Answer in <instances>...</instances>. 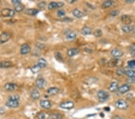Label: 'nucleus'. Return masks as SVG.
<instances>
[{
    "instance_id": "1",
    "label": "nucleus",
    "mask_w": 135,
    "mask_h": 119,
    "mask_svg": "<svg viewBox=\"0 0 135 119\" xmlns=\"http://www.w3.org/2000/svg\"><path fill=\"white\" fill-rule=\"evenodd\" d=\"M19 97L18 95H13V96H9L7 101L5 103V105L9 108H15L18 107L19 105Z\"/></svg>"
},
{
    "instance_id": "2",
    "label": "nucleus",
    "mask_w": 135,
    "mask_h": 119,
    "mask_svg": "<svg viewBox=\"0 0 135 119\" xmlns=\"http://www.w3.org/2000/svg\"><path fill=\"white\" fill-rule=\"evenodd\" d=\"M97 98L101 102H104L106 101L109 98V94L106 91L100 90L97 92Z\"/></svg>"
},
{
    "instance_id": "3",
    "label": "nucleus",
    "mask_w": 135,
    "mask_h": 119,
    "mask_svg": "<svg viewBox=\"0 0 135 119\" xmlns=\"http://www.w3.org/2000/svg\"><path fill=\"white\" fill-rule=\"evenodd\" d=\"M115 106L119 110H126L129 107V104L125 100L119 99L115 103Z\"/></svg>"
},
{
    "instance_id": "4",
    "label": "nucleus",
    "mask_w": 135,
    "mask_h": 119,
    "mask_svg": "<svg viewBox=\"0 0 135 119\" xmlns=\"http://www.w3.org/2000/svg\"><path fill=\"white\" fill-rule=\"evenodd\" d=\"M12 2L13 4L14 5V8L16 12H22L23 9H24V6H23L22 2L19 0H12Z\"/></svg>"
},
{
    "instance_id": "5",
    "label": "nucleus",
    "mask_w": 135,
    "mask_h": 119,
    "mask_svg": "<svg viewBox=\"0 0 135 119\" xmlns=\"http://www.w3.org/2000/svg\"><path fill=\"white\" fill-rule=\"evenodd\" d=\"M1 15L4 17H13L15 15V11L10 9H4L1 10Z\"/></svg>"
},
{
    "instance_id": "6",
    "label": "nucleus",
    "mask_w": 135,
    "mask_h": 119,
    "mask_svg": "<svg viewBox=\"0 0 135 119\" xmlns=\"http://www.w3.org/2000/svg\"><path fill=\"white\" fill-rule=\"evenodd\" d=\"M60 106L61 108L66 110H71L74 107V103L72 101H66L60 103Z\"/></svg>"
},
{
    "instance_id": "7",
    "label": "nucleus",
    "mask_w": 135,
    "mask_h": 119,
    "mask_svg": "<svg viewBox=\"0 0 135 119\" xmlns=\"http://www.w3.org/2000/svg\"><path fill=\"white\" fill-rule=\"evenodd\" d=\"M5 89L9 92H13L17 88V85L15 83L7 82L4 85Z\"/></svg>"
},
{
    "instance_id": "8",
    "label": "nucleus",
    "mask_w": 135,
    "mask_h": 119,
    "mask_svg": "<svg viewBox=\"0 0 135 119\" xmlns=\"http://www.w3.org/2000/svg\"><path fill=\"white\" fill-rule=\"evenodd\" d=\"M64 4L63 2H51L48 5V9L49 10H53L57 9V8H60L62 7L63 6H64Z\"/></svg>"
},
{
    "instance_id": "9",
    "label": "nucleus",
    "mask_w": 135,
    "mask_h": 119,
    "mask_svg": "<svg viewBox=\"0 0 135 119\" xmlns=\"http://www.w3.org/2000/svg\"><path fill=\"white\" fill-rule=\"evenodd\" d=\"M30 51H31V48H30V45L27 43H24L21 46L20 52L22 55H25L28 54Z\"/></svg>"
},
{
    "instance_id": "10",
    "label": "nucleus",
    "mask_w": 135,
    "mask_h": 119,
    "mask_svg": "<svg viewBox=\"0 0 135 119\" xmlns=\"http://www.w3.org/2000/svg\"><path fill=\"white\" fill-rule=\"evenodd\" d=\"M10 35L9 33L4 32L0 35V43L2 44L7 42L10 39Z\"/></svg>"
},
{
    "instance_id": "11",
    "label": "nucleus",
    "mask_w": 135,
    "mask_h": 119,
    "mask_svg": "<svg viewBox=\"0 0 135 119\" xmlns=\"http://www.w3.org/2000/svg\"><path fill=\"white\" fill-rule=\"evenodd\" d=\"M130 89V85H128V84H124V85H121V87H119L118 91L119 94L120 95H122V94H124L128 92Z\"/></svg>"
},
{
    "instance_id": "12",
    "label": "nucleus",
    "mask_w": 135,
    "mask_h": 119,
    "mask_svg": "<svg viewBox=\"0 0 135 119\" xmlns=\"http://www.w3.org/2000/svg\"><path fill=\"white\" fill-rule=\"evenodd\" d=\"M80 52V50L78 48H70L69 49H68L67 51V55L70 57H74L75 55L79 54Z\"/></svg>"
},
{
    "instance_id": "13",
    "label": "nucleus",
    "mask_w": 135,
    "mask_h": 119,
    "mask_svg": "<svg viewBox=\"0 0 135 119\" xmlns=\"http://www.w3.org/2000/svg\"><path fill=\"white\" fill-rule=\"evenodd\" d=\"M121 21L124 25H129L132 23V19L128 15H123L121 16Z\"/></svg>"
},
{
    "instance_id": "14",
    "label": "nucleus",
    "mask_w": 135,
    "mask_h": 119,
    "mask_svg": "<svg viewBox=\"0 0 135 119\" xmlns=\"http://www.w3.org/2000/svg\"><path fill=\"white\" fill-rule=\"evenodd\" d=\"M111 55L114 57V58H119L121 57L124 54V52L122 51L119 50L118 49H113L111 51Z\"/></svg>"
},
{
    "instance_id": "15",
    "label": "nucleus",
    "mask_w": 135,
    "mask_h": 119,
    "mask_svg": "<svg viewBox=\"0 0 135 119\" xmlns=\"http://www.w3.org/2000/svg\"><path fill=\"white\" fill-rule=\"evenodd\" d=\"M35 85L38 88H43L46 85V81L43 78H38L35 81Z\"/></svg>"
},
{
    "instance_id": "16",
    "label": "nucleus",
    "mask_w": 135,
    "mask_h": 119,
    "mask_svg": "<svg viewBox=\"0 0 135 119\" xmlns=\"http://www.w3.org/2000/svg\"><path fill=\"white\" fill-rule=\"evenodd\" d=\"M120 63L121 61L119 59L117 58H114L109 61L108 65L109 67H116V66H118Z\"/></svg>"
},
{
    "instance_id": "17",
    "label": "nucleus",
    "mask_w": 135,
    "mask_h": 119,
    "mask_svg": "<svg viewBox=\"0 0 135 119\" xmlns=\"http://www.w3.org/2000/svg\"><path fill=\"white\" fill-rule=\"evenodd\" d=\"M59 89L57 87H52L49 88V89H48L47 90V94L49 96H53V95H55L56 94H58L59 93Z\"/></svg>"
},
{
    "instance_id": "18",
    "label": "nucleus",
    "mask_w": 135,
    "mask_h": 119,
    "mask_svg": "<svg viewBox=\"0 0 135 119\" xmlns=\"http://www.w3.org/2000/svg\"><path fill=\"white\" fill-rule=\"evenodd\" d=\"M76 33L75 31H71L67 33V34L66 35V38H67V40L71 41H73L74 40H75V39L76 38Z\"/></svg>"
},
{
    "instance_id": "19",
    "label": "nucleus",
    "mask_w": 135,
    "mask_h": 119,
    "mask_svg": "<svg viewBox=\"0 0 135 119\" xmlns=\"http://www.w3.org/2000/svg\"><path fill=\"white\" fill-rule=\"evenodd\" d=\"M40 105L45 109H49L51 107V103L50 101L48 100H42L40 102Z\"/></svg>"
},
{
    "instance_id": "20",
    "label": "nucleus",
    "mask_w": 135,
    "mask_h": 119,
    "mask_svg": "<svg viewBox=\"0 0 135 119\" xmlns=\"http://www.w3.org/2000/svg\"><path fill=\"white\" fill-rule=\"evenodd\" d=\"M119 88V85H118V83L117 82H112L110 84L109 87V90L110 92H116Z\"/></svg>"
},
{
    "instance_id": "21",
    "label": "nucleus",
    "mask_w": 135,
    "mask_h": 119,
    "mask_svg": "<svg viewBox=\"0 0 135 119\" xmlns=\"http://www.w3.org/2000/svg\"><path fill=\"white\" fill-rule=\"evenodd\" d=\"M31 97L34 100H37L40 97V93L37 89H34L31 93Z\"/></svg>"
},
{
    "instance_id": "22",
    "label": "nucleus",
    "mask_w": 135,
    "mask_h": 119,
    "mask_svg": "<svg viewBox=\"0 0 135 119\" xmlns=\"http://www.w3.org/2000/svg\"><path fill=\"white\" fill-rule=\"evenodd\" d=\"M13 64L11 61H4L0 62V68H9L12 67Z\"/></svg>"
},
{
    "instance_id": "23",
    "label": "nucleus",
    "mask_w": 135,
    "mask_h": 119,
    "mask_svg": "<svg viewBox=\"0 0 135 119\" xmlns=\"http://www.w3.org/2000/svg\"><path fill=\"white\" fill-rule=\"evenodd\" d=\"M114 3H115L114 1H111V0L106 1L103 2V4H101V7L103 8V9H107V8H109L111 7H112L114 4Z\"/></svg>"
},
{
    "instance_id": "24",
    "label": "nucleus",
    "mask_w": 135,
    "mask_h": 119,
    "mask_svg": "<svg viewBox=\"0 0 135 119\" xmlns=\"http://www.w3.org/2000/svg\"><path fill=\"white\" fill-rule=\"evenodd\" d=\"M135 30V27L133 25H124L122 27V30L124 33H130Z\"/></svg>"
},
{
    "instance_id": "25",
    "label": "nucleus",
    "mask_w": 135,
    "mask_h": 119,
    "mask_svg": "<svg viewBox=\"0 0 135 119\" xmlns=\"http://www.w3.org/2000/svg\"><path fill=\"white\" fill-rule=\"evenodd\" d=\"M81 33L84 36L90 35L92 33V30L88 27H84L81 30Z\"/></svg>"
},
{
    "instance_id": "26",
    "label": "nucleus",
    "mask_w": 135,
    "mask_h": 119,
    "mask_svg": "<svg viewBox=\"0 0 135 119\" xmlns=\"http://www.w3.org/2000/svg\"><path fill=\"white\" fill-rule=\"evenodd\" d=\"M47 63L46 60L45 59H43V58H40L38 60V62H37V65L40 66L41 67V69L42 68H45V67H46Z\"/></svg>"
},
{
    "instance_id": "27",
    "label": "nucleus",
    "mask_w": 135,
    "mask_h": 119,
    "mask_svg": "<svg viewBox=\"0 0 135 119\" xmlns=\"http://www.w3.org/2000/svg\"><path fill=\"white\" fill-rule=\"evenodd\" d=\"M38 119H51V115L45 112H41L38 114Z\"/></svg>"
},
{
    "instance_id": "28",
    "label": "nucleus",
    "mask_w": 135,
    "mask_h": 119,
    "mask_svg": "<svg viewBox=\"0 0 135 119\" xmlns=\"http://www.w3.org/2000/svg\"><path fill=\"white\" fill-rule=\"evenodd\" d=\"M73 16L77 18H82L84 16L83 13L81 10H79V9H77L73 10Z\"/></svg>"
},
{
    "instance_id": "29",
    "label": "nucleus",
    "mask_w": 135,
    "mask_h": 119,
    "mask_svg": "<svg viewBox=\"0 0 135 119\" xmlns=\"http://www.w3.org/2000/svg\"><path fill=\"white\" fill-rule=\"evenodd\" d=\"M39 10H38L37 9H27L26 10V13L28 15H31V16H35L36 15H37Z\"/></svg>"
},
{
    "instance_id": "30",
    "label": "nucleus",
    "mask_w": 135,
    "mask_h": 119,
    "mask_svg": "<svg viewBox=\"0 0 135 119\" xmlns=\"http://www.w3.org/2000/svg\"><path fill=\"white\" fill-rule=\"evenodd\" d=\"M126 75L129 78H135V70H127L126 71Z\"/></svg>"
},
{
    "instance_id": "31",
    "label": "nucleus",
    "mask_w": 135,
    "mask_h": 119,
    "mask_svg": "<svg viewBox=\"0 0 135 119\" xmlns=\"http://www.w3.org/2000/svg\"><path fill=\"white\" fill-rule=\"evenodd\" d=\"M41 69H41V67H40V66L37 64L35 65V66H33V67H31V70L33 73H38V72L40 71Z\"/></svg>"
},
{
    "instance_id": "32",
    "label": "nucleus",
    "mask_w": 135,
    "mask_h": 119,
    "mask_svg": "<svg viewBox=\"0 0 135 119\" xmlns=\"http://www.w3.org/2000/svg\"><path fill=\"white\" fill-rule=\"evenodd\" d=\"M63 115L60 113H54L51 115V119H62Z\"/></svg>"
},
{
    "instance_id": "33",
    "label": "nucleus",
    "mask_w": 135,
    "mask_h": 119,
    "mask_svg": "<svg viewBox=\"0 0 135 119\" xmlns=\"http://www.w3.org/2000/svg\"><path fill=\"white\" fill-rule=\"evenodd\" d=\"M116 73L117 75L118 76H122L124 74H126V70L122 67H119V68L117 69Z\"/></svg>"
},
{
    "instance_id": "34",
    "label": "nucleus",
    "mask_w": 135,
    "mask_h": 119,
    "mask_svg": "<svg viewBox=\"0 0 135 119\" xmlns=\"http://www.w3.org/2000/svg\"><path fill=\"white\" fill-rule=\"evenodd\" d=\"M55 57L56 60H58V61H63V57L60 52H56L55 53Z\"/></svg>"
},
{
    "instance_id": "35",
    "label": "nucleus",
    "mask_w": 135,
    "mask_h": 119,
    "mask_svg": "<svg viewBox=\"0 0 135 119\" xmlns=\"http://www.w3.org/2000/svg\"><path fill=\"white\" fill-rule=\"evenodd\" d=\"M102 31H101L100 29H97V30H95V31L94 32V35L97 37H100L102 36Z\"/></svg>"
},
{
    "instance_id": "36",
    "label": "nucleus",
    "mask_w": 135,
    "mask_h": 119,
    "mask_svg": "<svg viewBox=\"0 0 135 119\" xmlns=\"http://www.w3.org/2000/svg\"><path fill=\"white\" fill-rule=\"evenodd\" d=\"M128 66L130 68L135 69V60H132L128 61Z\"/></svg>"
},
{
    "instance_id": "37",
    "label": "nucleus",
    "mask_w": 135,
    "mask_h": 119,
    "mask_svg": "<svg viewBox=\"0 0 135 119\" xmlns=\"http://www.w3.org/2000/svg\"><path fill=\"white\" fill-rule=\"evenodd\" d=\"M57 15L59 17H63L66 15V12L63 10H58L57 11Z\"/></svg>"
},
{
    "instance_id": "38",
    "label": "nucleus",
    "mask_w": 135,
    "mask_h": 119,
    "mask_svg": "<svg viewBox=\"0 0 135 119\" xmlns=\"http://www.w3.org/2000/svg\"><path fill=\"white\" fill-rule=\"evenodd\" d=\"M119 10H113L111 11V13H110V14H111V15L112 16H118V15H119Z\"/></svg>"
},
{
    "instance_id": "39",
    "label": "nucleus",
    "mask_w": 135,
    "mask_h": 119,
    "mask_svg": "<svg viewBox=\"0 0 135 119\" xmlns=\"http://www.w3.org/2000/svg\"><path fill=\"white\" fill-rule=\"evenodd\" d=\"M46 2H44V1L40 2V3L38 4V7H39L40 9H43V8H45V7H46Z\"/></svg>"
},
{
    "instance_id": "40",
    "label": "nucleus",
    "mask_w": 135,
    "mask_h": 119,
    "mask_svg": "<svg viewBox=\"0 0 135 119\" xmlns=\"http://www.w3.org/2000/svg\"><path fill=\"white\" fill-rule=\"evenodd\" d=\"M36 46L38 48H39V49H44V48H45V45H44V44H43V43H37L36 44Z\"/></svg>"
},
{
    "instance_id": "41",
    "label": "nucleus",
    "mask_w": 135,
    "mask_h": 119,
    "mask_svg": "<svg viewBox=\"0 0 135 119\" xmlns=\"http://www.w3.org/2000/svg\"><path fill=\"white\" fill-rule=\"evenodd\" d=\"M5 113V110L4 109L2 108H0V114H3Z\"/></svg>"
},
{
    "instance_id": "42",
    "label": "nucleus",
    "mask_w": 135,
    "mask_h": 119,
    "mask_svg": "<svg viewBox=\"0 0 135 119\" xmlns=\"http://www.w3.org/2000/svg\"><path fill=\"white\" fill-rule=\"evenodd\" d=\"M132 54V56L133 57H135V48L132 51V54Z\"/></svg>"
},
{
    "instance_id": "43",
    "label": "nucleus",
    "mask_w": 135,
    "mask_h": 119,
    "mask_svg": "<svg viewBox=\"0 0 135 119\" xmlns=\"http://www.w3.org/2000/svg\"><path fill=\"white\" fill-rule=\"evenodd\" d=\"M135 0H126V2H127V3H133L134 2Z\"/></svg>"
},
{
    "instance_id": "44",
    "label": "nucleus",
    "mask_w": 135,
    "mask_h": 119,
    "mask_svg": "<svg viewBox=\"0 0 135 119\" xmlns=\"http://www.w3.org/2000/svg\"><path fill=\"white\" fill-rule=\"evenodd\" d=\"M104 110H107L109 111L110 110V109H109V107H107V108H104Z\"/></svg>"
},
{
    "instance_id": "45",
    "label": "nucleus",
    "mask_w": 135,
    "mask_h": 119,
    "mask_svg": "<svg viewBox=\"0 0 135 119\" xmlns=\"http://www.w3.org/2000/svg\"><path fill=\"white\" fill-rule=\"evenodd\" d=\"M121 119V118H119V119Z\"/></svg>"
}]
</instances>
